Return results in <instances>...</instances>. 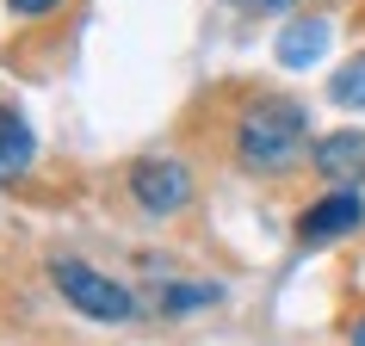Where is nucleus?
I'll use <instances>...</instances> for the list:
<instances>
[{
  "label": "nucleus",
  "instance_id": "f257e3e1",
  "mask_svg": "<svg viewBox=\"0 0 365 346\" xmlns=\"http://www.w3.org/2000/svg\"><path fill=\"white\" fill-rule=\"evenodd\" d=\"M309 149H316V142H309V112L297 99H254V105H242V117H235V161L248 173L279 179V173H291Z\"/></svg>",
  "mask_w": 365,
  "mask_h": 346
},
{
  "label": "nucleus",
  "instance_id": "f03ea898",
  "mask_svg": "<svg viewBox=\"0 0 365 346\" xmlns=\"http://www.w3.org/2000/svg\"><path fill=\"white\" fill-rule=\"evenodd\" d=\"M50 285L62 290V303L81 309L87 322H136V297L118 278H106L99 266L75 260V253H56L50 260Z\"/></svg>",
  "mask_w": 365,
  "mask_h": 346
},
{
  "label": "nucleus",
  "instance_id": "7ed1b4c3",
  "mask_svg": "<svg viewBox=\"0 0 365 346\" xmlns=\"http://www.w3.org/2000/svg\"><path fill=\"white\" fill-rule=\"evenodd\" d=\"M130 198H136V211H149V216H180L186 204H192V167L186 161H173V154H143V161H130Z\"/></svg>",
  "mask_w": 365,
  "mask_h": 346
},
{
  "label": "nucleus",
  "instance_id": "20e7f679",
  "mask_svg": "<svg viewBox=\"0 0 365 346\" xmlns=\"http://www.w3.org/2000/svg\"><path fill=\"white\" fill-rule=\"evenodd\" d=\"M309 167L328 179V192H359L365 186V130L346 124V130H322L316 149H309Z\"/></svg>",
  "mask_w": 365,
  "mask_h": 346
},
{
  "label": "nucleus",
  "instance_id": "39448f33",
  "mask_svg": "<svg viewBox=\"0 0 365 346\" xmlns=\"http://www.w3.org/2000/svg\"><path fill=\"white\" fill-rule=\"evenodd\" d=\"M353 229H365V192H322V198H309L304 216H297V241L304 248L341 241Z\"/></svg>",
  "mask_w": 365,
  "mask_h": 346
},
{
  "label": "nucleus",
  "instance_id": "423d86ee",
  "mask_svg": "<svg viewBox=\"0 0 365 346\" xmlns=\"http://www.w3.org/2000/svg\"><path fill=\"white\" fill-rule=\"evenodd\" d=\"M31 161H38V136H31L19 105L0 99V186H19L25 173H31Z\"/></svg>",
  "mask_w": 365,
  "mask_h": 346
},
{
  "label": "nucleus",
  "instance_id": "0eeeda50",
  "mask_svg": "<svg viewBox=\"0 0 365 346\" xmlns=\"http://www.w3.org/2000/svg\"><path fill=\"white\" fill-rule=\"evenodd\" d=\"M322 50H328V19H322V13H297V19H285V31H279V43H272V56L285 62V68H309Z\"/></svg>",
  "mask_w": 365,
  "mask_h": 346
},
{
  "label": "nucleus",
  "instance_id": "6e6552de",
  "mask_svg": "<svg viewBox=\"0 0 365 346\" xmlns=\"http://www.w3.org/2000/svg\"><path fill=\"white\" fill-rule=\"evenodd\" d=\"M328 99H334L341 112H365V50L328 75Z\"/></svg>",
  "mask_w": 365,
  "mask_h": 346
},
{
  "label": "nucleus",
  "instance_id": "1a4fd4ad",
  "mask_svg": "<svg viewBox=\"0 0 365 346\" xmlns=\"http://www.w3.org/2000/svg\"><path fill=\"white\" fill-rule=\"evenodd\" d=\"M223 303V285H161V315H192Z\"/></svg>",
  "mask_w": 365,
  "mask_h": 346
},
{
  "label": "nucleus",
  "instance_id": "9d476101",
  "mask_svg": "<svg viewBox=\"0 0 365 346\" xmlns=\"http://www.w3.org/2000/svg\"><path fill=\"white\" fill-rule=\"evenodd\" d=\"M56 6H62V0H6V13H13V19H50Z\"/></svg>",
  "mask_w": 365,
  "mask_h": 346
},
{
  "label": "nucleus",
  "instance_id": "9b49d317",
  "mask_svg": "<svg viewBox=\"0 0 365 346\" xmlns=\"http://www.w3.org/2000/svg\"><path fill=\"white\" fill-rule=\"evenodd\" d=\"M230 6H242V13H291V0H230Z\"/></svg>",
  "mask_w": 365,
  "mask_h": 346
},
{
  "label": "nucleus",
  "instance_id": "f8f14e48",
  "mask_svg": "<svg viewBox=\"0 0 365 346\" xmlns=\"http://www.w3.org/2000/svg\"><path fill=\"white\" fill-rule=\"evenodd\" d=\"M346 346H365V315H359L353 327H346Z\"/></svg>",
  "mask_w": 365,
  "mask_h": 346
}]
</instances>
